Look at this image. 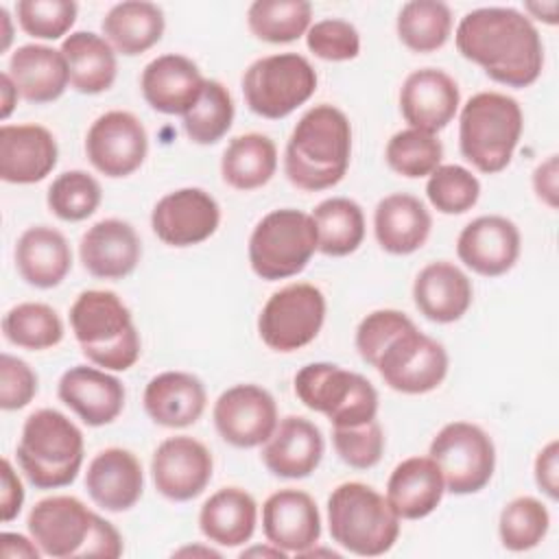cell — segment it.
Returning <instances> with one entry per match:
<instances>
[{
	"label": "cell",
	"mask_w": 559,
	"mask_h": 559,
	"mask_svg": "<svg viewBox=\"0 0 559 559\" xmlns=\"http://www.w3.org/2000/svg\"><path fill=\"white\" fill-rule=\"evenodd\" d=\"M456 50L507 87L533 85L544 68V44L533 20L513 7L465 13L454 33Z\"/></svg>",
	"instance_id": "obj_1"
},
{
	"label": "cell",
	"mask_w": 559,
	"mask_h": 559,
	"mask_svg": "<svg viewBox=\"0 0 559 559\" xmlns=\"http://www.w3.org/2000/svg\"><path fill=\"white\" fill-rule=\"evenodd\" d=\"M352 159V124L347 116L321 103L310 107L286 142L284 173L304 192L334 188L347 173Z\"/></svg>",
	"instance_id": "obj_2"
},
{
	"label": "cell",
	"mask_w": 559,
	"mask_h": 559,
	"mask_svg": "<svg viewBox=\"0 0 559 559\" xmlns=\"http://www.w3.org/2000/svg\"><path fill=\"white\" fill-rule=\"evenodd\" d=\"M26 526L41 555L55 559H116L122 555V537L116 526L74 496L39 500L31 509Z\"/></svg>",
	"instance_id": "obj_3"
},
{
	"label": "cell",
	"mask_w": 559,
	"mask_h": 559,
	"mask_svg": "<svg viewBox=\"0 0 559 559\" xmlns=\"http://www.w3.org/2000/svg\"><path fill=\"white\" fill-rule=\"evenodd\" d=\"M70 325L85 358L105 371L131 369L142 352L131 310L111 290H83L70 308Z\"/></svg>",
	"instance_id": "obj_4"
},
{
	"label": "cell",
	"mask_w": 559,
	"mask_h": 559,
	"mask_svg": "<svg viewBox=\"0 0 559 559\" xmlns=\"http://www.w3.org/2000/svg\"><path fill=\"white\" fill-rule=\"evenodd\" d=\"M83 432L55 408L31 413L17 443V465L37 489H59L74 483L83 465Z\"/></svg>",
	"instance_id": "obj_5"
},
{
	"label": "cell",
	"mask_w": 559,
	"mask_h": 559,
	"mask_svg": "<svg viewBox=\"0 0 559 559\" xmlns=\"http://www.w3.org/2000/svg\"><path fill=\"white\" fill-rule=\"evenodd\" d=\"M522 131L520 103L500 92L474 94L459 114L461 155L485 175H496L509 166Z\"/></svg>",
	"instance_id": "obj_6"
},
{
	"label": "cell",
	"mask_w": 559,
	"mask_h": 559,
	"mask_svg": "<svg viewBox=\"0 0 559 559\" xmlns=\"http://www.w3.org/2000/svg\"><path fill=\"white\" fill-rule=\"evenodd\" d=\"M328 526L332 542L358 557L389 552L400 535V518L389 500L358 480L332 489L328 498Z\"/></svg>",
	"instance_id": "obj_7"
},
{
	"label": "cell",
	"mask_w": 559,
	"mask_h": 559,
	"mask_svg": "<svg viewBox=\"0 0 559 559\" xmlns=\"http://www.w3.org/2000/svg\"><path fill=\"white\" fill-rule=\"evenodd\" d=\"M299 402L325 415L334 428L360 426L378 415V391L373 384L334 362L304 365L293 380Z\"/></svg>",
	"instance_id": "obj_8"
},
{
	"label": "cell",
	"mask_w": 559,
	"mask_h": 559,
	"mask_svg": "<svg viewBox=\"0 0 559 559\" xmlns=\"http://www.w3.org/2000/svg\"><path fill=\"white\" fill-rule=\"evenodd\" d=\"M317 251V227L310 214L295 207H280L258 221L249 236L251 271L277 282L301 273Z\"/></svg>",
	"instance_id": "obj_9"
},
{
	"label": "cell",
	"mask_w": 559,
	"mask_h": 559,
	"mask_svg": "<svg viewBox=\"0 0 559 559\" xmlns=\"http://www.w3.org/2000/svg\"><path fill=\"white\" fill-rule=\"evenodd\" d=\"M317 90L312 63L297 52H280L255 59L242 74L247 107L262 118L280 120L310 100Z\"/></svg>",
	"instance_id": "obj_10"
},
{
	"label": "cell",
	"mask_w": 559,
	"mask_h": 559,
	"mask_svg": "<svg viewBox=\"0 0 559 559\" xmlns=\"http://www.w3.org/2000/svg\"><path fill=\"white\" fill-rule=\"evenodd\" d=\"M428 456L439 465L445 491L456 496L485 489L496 469V445L476 424L450 421L430 441Z\"/></svg>",
	"instance_id": "obj_11"
},
{
	"label": "cell",
	"mask_w": 559,
	"mask_h": 559,
	"mask_svg": "<svg viewBox=\"0 0 559 559\" xmlns=\"http://www.w3.org/2000/svg\"><path fill=\"white\" fill-rule=\"evenodd\" d=\"M325 295L314 284L297 282L275 290L260 310L258 334L273 352H297L312 343L325 321Z\"/></svg>",
	"instance_id": "obj_12"
},
{
	"label": "cell",
	"mask_w": 559,
	"mask_h": 559,
	"mask_svg": "<svg viewBox=\"0 0 559 559\" xmlns=\"http://www.w3.org/2000/svg\"><path fill=\"white\" fill-rule=\"evenodd\" d=\"M448 365L445 347L413 325L384 347L376 371L389 389L404 395H421L445 380Z\"/></svg>",
	"instance_id": "obj_13"
},
{
	"label": "cell",
	"mask_w": 559,
	"mask_h": 559,
	"mask_svg": "<svg viewBox=\"0 0 559 559\" xmlns=\"http://www.w3.org/2000/svg\"><path fill=\"white\" fill-rule=\"evenodd\" d=\"M146 153V129L131 111H105L87 129L85 155L90 164L105 177L120 179L133 175L144 164Z\"/></svg>",
	"instance_id": "obj_14"
},
{
	"label": "cell",
	"mask_w": 559,
	"mask_h": 559,
	"mask_svg": "<svg viewBox=\"0 0 559 559\" xmlns=\"http://www.w3.org/2000/svg\"><path fill=\"white\" fill-rule=\"evenodd\" d=\"M212 419L221 439L242 450L262 445L280 421L273 395L251 382L223 391L214 402Z\"/></svg>",
	"instance_id": "obj_15"
},
{
	"label": "cell",
	"mask_w": 559,
	"mask_h": 559,
	"mask_svg": "<svg viewBox=\"0 0 559 559\" xmlns=\"http://www.w3.org/2000/svg\"><path fill=\"white\" fill-rule=\"evenodd\" d=\"M212 472L214 459L210 450L188 435L164 439L151 459L153 485L173 502H188L201 496L212 480Z\"/></svg>",
	"instance_id": "obj_16"
},
{
	"label": "cell",
	"mask_w": 559,
	"mask_h": 559,
	"mask_svg": "<svg viewBox=\"0 0 559 559\" xmlns=\"http://www.w3.org/2000/svg\"><path fill=\"white\" fill-rule=\"evenodd\" d=\"M221 225V207L203 188H179L164 194L153 212V234L168 247H192L210 236Z\"/></svg>",
	"instance_id": "obj_17"
},
{
	"label": "cell",
	"mask_w": 559,
	"mask_h": 559,
	"mask_svg": "<svg viewBox=\"0 0 559 559\" xmlns=\"http://www.w3.org/2000/svg\"><path fill=\"white\" fill-rule=\"evenodd\" d=\"M522 251V236L513 221L500 214H485L469 221L456 238L459 260L483 277H498L511 271Z\"/></svg>",
	"instance_id": "obj_18"
},
{
	"label": "cell",
	"mask_w": 559,
	"mask_h": 559,
	"mask_svg": "<svg viewBox=\"0 0 559 559\" xmlns=\"http://www.w3.org/2000/svg\"><path fill=\"white\" fill-rule=\"evenodd\" d=\"M262 533L286 555H304L321 537V513L314 498L290 487L271 493L262 504Z\"/></svg>",
	"instance_id": "obj_19"
},
{
	"label": "cell",
	"mask_w": 559,
	"mask_h": 559,
	"mask_svg": "<svg viewBox=\"0 0 559 559\" xmlns=\"http://www.w3.org/2000/svg\"><path fill=\"white\" fill-rule=\"evenodd\" d=\"M461 92L456 81L439 68L411 72L400 87V111L411 129L435 133L456 116Z\"/></svg>",
	"instance_id": "obj_20"
},
{
	"label": "cell",
	"mask_w": 559,
	"mask_h": 559,
	"mask_svg": "<svg viewBox=\"0 0 559 559\" xmlns=\"http://www.w3.org/2000/svg\"><path fill=\"white\" fill-rule=\"evenodd\" d=\"M57 395L83 424L92 428L107 426L118 419L127 400L124 384L96 365H74L63 371L57 384Z\"/></svg>",
	"instance_id": "obj_21"
},
{
	"label": "cell",
	"mask_w": 559,
	"mask_h": 559,
	"mask_svg": "<svg viewBox=\"0 0 559 559\" xmlns=\"http://www.w3.org/2000/svg\"><path fill=\"white\" fill-rule=\"evenodd\" d=\"M79 258L92 277L122 280L140 264L142 242L131 223L103 218L81 236Z\"/></svg>",
	"instance_id": "obj_22"
},
{
	"label": "cell",
	"mask_w": 559,
	"mask_h": 559,
	"mask_svg": "<svg viewBox=\"0 0 559 559\" xmlns=\"http://www.w3.org/2000/svg\"><path fill=\"white\" fill-rule=\"evenodd\" d=\"M203 79L199 66L186 55L168 52L148 61L140 76L144 100L159 114L183 116L201 96Z\"/></svg>",
	"instance_id": "obj_23"
},
{
	"label": "cell",
	"mask_w": 559,
	"mask_h": 559,
	"mask_svg": "<svg viewBox=\"0 0 559 559\" xmlns=\"http://www.w3.org/2000/svg\"><path fill=\"white\" fill-rule=\"evenodd\" d=\"M325 441L310 419L288 415L277 421L273 435L262 443L264 467L280 478H308L321 463Z\"/></svg>",
	"instance_id": "obj_24"
},
{
	"label": "cell",
	"mask_w": 559,
	"mask_h": 559,
	"mask_svg": "<svg viewBox=\"0 0 559 559\" xmlns=\"http://www.w3.org/2000/svg\"><path fill=\"white\" fill-rule=\"evenodd\" d=\"M59 159L55 135L41 124L0 127V177L7 183H37Z\"/></svg>",
	"instance_id": "obj_25"
},
{
	"label": "cell",
	"mask_w": 559,
	"mask_h": 559,
	"mask_svg": "<svg viewBox=\"0 0 559 559\" xmlns=\"http://www.w3.org/2000/svg\"><path fill=\"white\" fill-rule=\"evenodd\" d=\"M85 489L96 507L122 513L138 504L144 474L138 456L124 448H105L87 465Z\"/></svg>",
	"instance_id": "obj_26"
},
{
	"label": "cell",
	"mask_w": 559,
	"mask_h": 559,
	"mask_svg": "<svg viewBox=\"0 0 559 559\" xmlns=\"http://www.w3.org/2000/svg\"><path fill=\"white\" fill-rule=\"evenodd\" d=\"M142 404L157 426L186 428L201 419L207 393L203 382L188 371H162L146 382Z\"/></svg>",
	"instance_id": "obj_27"
},
{
	"label": "cell",
	"mask_w": 559,
	"mask_h": 559,
	"mask_svg": "<svg viewBox=\"0 0 559 559\" xmlns=\"http://www.w3.org/2000/svg\"><path fill=\"white\" fill-rule=\"evenodd\" d=\"M413 301L428 321L454 323L469 310L474 288L469 277L456 264L437 260L417 273L413 282Z\"/></svg>",
	"instance_id": "obj_28"
},
{
	"label": "cell",
	"mask_w": 559,
	"mask_h": 559,
	"mask_svg": "<svg viewBox=\"0 0 559 559\" xmlns=\"http://www.w3.org/2000/svg\"><path fill=\"white\" fill-rule=\"evenodd\" d=\"M430 229V212L408 192H393L376 205L373 234L378 245L391 255L415 253L426 245Z\"/></svg>",
	"instance_id": "obj_29"
},
{
	"label": "cell",
	"mask_w": 559,
	"mask_h": 559,
	"mask_svg": "<svg viewBox=\"0 0 559 559\" xmlns=\"http://www.w3.org/2000/svg\"><path fill=\"white\" fill-rule=\"evenodd\" d=\"M445 493L439 465L430 456H408L397 463L386 480V500L400 520L430 515Z\"/></svg>",
	"instance_id": "obj_30"
},
{
	"label": "cell",
	"mask_w": 559,
	"mask_h": 559,
	"mask_svg": "<svg viewBox=\"0 0 559 559\" xmlns=\"http://www.w3.org/2000/svg\"><path fill=\"white\" fill-rule=\"evenodd\" d=\"M15 269L35 288L59 286L72 269V251L66 236L50 225H33L17 238Z\"/></svg>",
	"instance_id": "obj_31"
},
{
	"label": "cell",
	"mask_w": 559,
	"mask_h": 559,
	"mask_svg": "<svg viewBox=\"0 0 559 559\" xmlns=\"http://www.w3.org/2000/svg\"><path fill=\"white\" fill-rule=\"evenodd\" d=\"M20 96L28 103L44 105L57 100L70 85L68 61L59 50L44 44H24L11 59L9 70Z\"/></svg>",
	"instance_id": "obj_32"
},
{
	"label": "cell",
	"mask_w": 559,
	"mask_h": 559,
	"mask_svg": "<svg viewBox=\"0 0 559 559\" xmlns=\"http://www.w3.org/2000/svg\"><path fill=\"white\" fill-rule=\"evenodd\" d=\"M258 524V504L240 487L214 491L199 511V528L205 539L223 548H236L253 537Z\"/></svg>",
	"instance_id": "obj_33"
},
{
	"label": "cell",
	"mask_w": 559,
	"mask_h": 559,
	"mask_svg": "<svg viewBox=\"0 0 559 559\" xmlns=\"http://www.w3.org/2000/svg\"><path fill=\"white\" fill-rule=\"evenodd\" d=\"M103 37L124 57H135L153 48L166 28L164 11L146 0H124L114 4L103 22Z\"/></svg>",
	"instance_id": "obj_34"
},
{
	"label": "cell",
	"mask_w": 559,
	"mask_h": 559,
	"mask_svg": "<svg viewBox=\"0 0 559 559\" xmlns=\"http://www.w3.org/2000/svg\"><path fill=\"white\" fill-rule=\"evenodd\" d=\"M61 52L68 61L70 85L79 94L94 96L114 85L118 74L116 50L103 35L92 31L70 33L61 44Z\"/></svg>",
	"instance_id": "obj_35"
},
{
	"label": "cell",
	"mask_w": 559,
	"mask_h": 559,
	"mask_svg": "<svg viewBox=\"0 0 559 559\" xmlns=\"http://www.w3.org/2000/svg\"><path fill=\"white\" fill-rule=\"evenodd\" d=\"M277 170V146L264 133L236 135L221 157V175L234 190H255L266 186Z\"/></svg>",
	"instance_id": "obj_36"
},
{
	"label": "cell",
	"mask_w": 559,
	"mask_h": 559,
	"mask_svg": "<svg viewBox=\"0 0 559 559\" xmlns=\"http://www.w3.org/2000/svg\"><path fill=\"white\" fill-rule=\"evenodd\" d=\"M317 227V251L332 258L354 253L365 240L362 207L347 197H330L312 210Z\"/></svg>",
	"instance_id": "obj_37"
},
{
	"label": "cell",
	"mask_w": 559,
	"mask_h": 559,
	"mask_svg": "<svg viewBox=\"0 0 559 559\" xmlns=\"http://www.w3.org/2000/svg\"><path fill=\"white\" fill-rule=\"evenodd\" d=\"M397 37L413 52H435L452 35V11L439 0H411L397 13Z\"/></svg>",
	"instance_id": "obj_38"
},
{
	"label": "cell",
	"mask_w": 559,
	"mask_h": 559,
	"mask_svg": "<svg viewBox=\"0 0 559 559\" xmlns=\"http://www.w3.org/2000/svg\"><path fill=\"white\" fill-rule=\"evenodd\" d=\"M247 26L266 44H290L312 26V4L306 0H255L249 4Z\"/></svg>",
	"instance_id": "obj_39"
},
{
	"label": "cell",
	"mask_w": 559,
	"mask_h": 559,
	"mask_svg": "<svg viewBox=\"0 0 559 559\" xmlns=\"http://www.w3.org/2000/svg\"><path fill=\"white\" fill-rule=\"evenodd\" d=\"M2 332L11 345L41 352L61 343L63 321L48 304L24 301L2 317Z\"/></svg>",
	"instance_id": "obj_40"
},
{
	"label": "cell",
	"mask_w": 559,
	"mask_h": 559,
	"mask_svg": "<svg viewBox=\"0 0 559 559\" xmlns=\"http://www.w3.org/2000/svg\"><path fill=\"white\" fill-rule=\"evenodd\" d=\"M234 98L229 90L214 79H207L197 103L183 114V131L194 144H216L234 122Z\"/></svg>",
	"instance_id": "obj_41"
},
{
	"label": "cell",
	"mask_w": 559,
	"mask_h": 559,
	"mask_svg": "<svg viewBox=\"0 0 559 559\" xmlns=\"http://www.w3.org/2000/svg\"><path fill=\"white\" fill-rule=\"evenodd\" d=\"M384 159L389 168L400 177H428L432 170L441 166L443 144L435 133L408 127L391 135L384 148Z\"/></svg>",
	"instance_id": "obj_42"
},
{
	"label": "cell",
	"mask_w": 559,
	"mask_h": 559,
	"mask_svg": "<svg viewBox=\"0 0 559 559\" xmlns=\"http://www.w3.org/2000/svg\"><path fill=\"white\" fill-rule=\"evenodd\" d=\"M550 528L546 504L533 496H520L504 504L498 520V535L507 550L524 552L542 544Z\"/></svg>",
	"instance_id": "obj_43"
},
{
	"label": "cell",
	"mask_w": 559,
	"mask_h": 559,
	"mask_svg": "<svg viewBox=\"0 0 559 559\" xmlns=\"http://www.w3.org/2000/svg\"><path fill=\"white\" fill-rule=\"evenodd\" d=\"M103 201L100 183L85 170H66L48 188V210L66 221L79 223L90 218Z\"/></svg>",
	"instance_id": "obj_44"
},
{
	"label": "cell",
	"mask_w": 559,
	"mask_h": 559,
	"mask_svg": "<svg viewBox=\"0 0 559 559\" xmlns=\"http://www.w3.org/2000/svg\"><path fill=\"white\" fill-rule=\"evenodd\" d=\"M426 197L441 214H465L478 203L480 181L459 164H441L428 175Z\"/></svg>",
	"instance_id": "obj_45"
},
{
	"label": "cell",
	"mask_w": 559,
	"mask_h": 559,
	"mask_svg": "<svg viewBox=\"0 0 559 559\" xmlns=\"http://www.w3.org/2000/svg\"><path fill=\"white\" fill-rule=\"evenodd\" d=\"M79 7L72 0H20L15 15L22 31L35 39H59L76 22Z\"/></svg>",
	"instance_id": "obj_46"
},
{
	"label": "cell",
	"mask_w": 559,
	"mask_h": 559,
	"mask_svg": "<svg viewBox=\"0 0 559 559\" xmlns=\"http://www.w3.org/2000/svg\"><path fill=\"white\" fill-rule=\"evenodd\" d=\"M332 443L338 459L354 469H369L380 463L384 454V430L378 419H371L360 426L334 428Z\"/></svg>",
	"instance_id": "obj_47"
},
{
	"label": "cell",
	"mask_w": 559,
	"mask_h": 559,
	"mask_svg": "<svg viewBox=\"0 0 559 559\" xmlns=\"http://www.w3.org/2000/svg\"><path fill=\"white\" fill-rule=\"evenodd\" d=\"M308 50L323 61H352L360 52V35L356 26L341 17L314 22L306 33Z\"/></svg>",
	"instance_id": "obj_48"
},
{
	"label": "cell",
	"mask_w": 559,
	"mask_h": 559,
	"mask_svg": "<svg viewBox=\"0 0 559 559\" xmlns=\"http://www.w3.org/2000/svg\"><path fill=\"white\" fill-rule=\"evenodd\" d=\"M413 319L400 310L384 308V310H373L369 312L356 328V349L360 358L376 367L380 354L384 347L400 336L404 330L413 328Z\"/></svg>",
	"instance_id": "obj_49"
},
{
	"label": "cell",
	"mask_w": 559,
	"mask_h": 559,
	"mask_svg": "<svg viewBox=\"0 0 559 559\" xmlns=\"http://www.w3.org/2000/svg\"><path fill=\"white\" fill-rule=\"evenodd\" d=\"M37 395V373L17 356H0V408L20 411Z\"/></svg>",
	"instance_id": "obj_50"
},
{
	"label": "cell",
	"mask_w": 559,
	"mask_h": 559,
	"mask_svg": "<svg viewBox=\"0 0 559 559\" xmlns=\"http://www.w3.org/2000/svg\"><path fill=\"white\" fill-rule=\"evenodd\" d=\"M535 483L550 498L559 496V443L557 439L548 441L535 456Z\"/></svg>",
	"instance_id": "obj_51"
},
{
	"label": "cell",
	"mask_w": 559,
	"mask_h": 559,
	"mask_svg": "<svg viewBox=\"0 0 559 559\" xmlns=\"http://www.w3.org/2000/svg\"><path fill=\"white\" fill-rule=\"evenodd\" d=\"M24 504V485L13 469L9 459H2V491H0V511L2 522H11L17 518Z\"/></svg>",
	"instance_id": "obj_52"
},
{
	"label": "cell",
	"mask_w": 559,
	"mask_h": 559,
	"mask_svg": "<svg viewBox=\"0 0 559 559\" xmlns=\"http://www.w3.org/2000/svg\"><path fill=\"white\" fill-rule=\"evenodd\" d=\"M557 177H559V166H557V155H548L535 170H533V190L542 203H546L550 210L557 207Z\"/></svg>",
	"instance_id": "obj_53"
},
{
	"label": "cell",
	"mask_w": 559,
	"mask_h": 559,
	"mask_svg": "<svg viewBox=\"0 0 559 559\" xmlns=\"http://www.w3.org/2000/svg\"><path fill=\"white\" fill-rule=\"evenodd\" d=\"M0 555L4 559H11V557L37 559L41 555V550H39V546L35 544L33 537H24L20 533H2V537H0Z\"/></svg>",
	"instance_id": "obj_54"
},
{
	"label": "cell",
	"mask_w": 559,
	"mask_h": 559,
	"mask_svg": "<svg viewBox=\"0 0 559 559\" xmlns=\"http://www.w3.org/2000/svg\"><path fill=\"white\" fill-rule=\"evenodd\" d=\"M0 118L7 120L11 116V111L15 109L17 105V98H20V90L15 85V81L11 79L9 72H2L0 74Z\"/></svg>",
	"instance_id": "obj_55"
},
{
	"label": "cell",
	"mask_w": 559,
	"mask_h": 559,
	"mask_svg": "<svg viewBox=\"0 0 559 559\" xmlns=\"http://www.w3.org/2000/svg\"><path fill=\"white\" fill-rule=\"evenodd\" d=\"M524 11L528 13L526 17H535L542 20L546 24H557V13H559V2L550 0V2H526Z\"/></svg>",
	"instance_id": "obj_56"
},
{
	"label": "cell",
	"mask_w": 559,
	"mask_h": 559,
	"mask_svg": "<svg viewBox=\"0 0 559 559\" xmlns=\"http://www.w3.org/2000/svg\"><path fill=\"white\" fill-rule=\"evenodd\" d=\"M0 22H2V26H4V33H2V50H7L9 48V44H11V39H13V28H11V15H9V11L4 9V7H0Z\"/></svg>",
	"instance_id": "obj_57"
},
{
	"label": "cell",
	"mask_w": 559,
	"mask_h": 559,
	"mask_svg": "<svg viewBox=\"0 0 559 559\" xmlns=\"http://www.w3.org/2000/svg\"><path fill=\"white\" fill-rule=\"evenodd\" d=\"M175 555H203V557H218V552H216V550H212V548H197V546L181 548V550H177Z\"/></svg>",
	"instance_id": "obj_58"
}]
</instances>
